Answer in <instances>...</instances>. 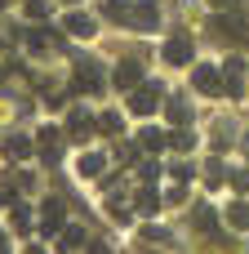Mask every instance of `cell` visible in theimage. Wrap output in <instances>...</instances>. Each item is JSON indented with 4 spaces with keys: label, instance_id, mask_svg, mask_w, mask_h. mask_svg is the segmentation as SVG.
<instances>
[{
    "label": "cell",
    "instance_id": "16",
    "mask_svg": "<svg viewBox=\"0 0 249 254\" xmlns=\"http://www.w3.org/2000/svg\"><path fill=\"white\" fill-rule=\"evenodd\" d=\"M67 246H85V232L80 228H67Z\"/></svg>",
    "mask_w": 249,
    "mask_h": 254
},
{
    "label": "cell",
    "instance_id": "9",
    "mask_svg": "<svg viewBox=\"0 0 249 254\" xmlns=\"http://www.w3.org/2000/svg\"><path fill=\"white\" fill-rule=\"evenodd\" d=\"M4 161H31V138H27V134L4 138Z\"/></svg>",
    "mask_w": 249,
    "mask_h": 254
},
{
    "label": "cell",
    "instance_id": "7",
    "mask_svg": "<svg viewBox=\"0 0 249 254\" xmlns=\"http://www.w3.org/2000/svg\"><path fill=\"white\" fill-rule=\"evenodd\" d=\"M223 219H227V228H236V232H245V228H249V201H227V210H223Z\"/></svg>",
    "mask_w": 249,
    "mask_h": 254
},
{
    "label": "cell",
    "instance_id": "10",
    "mask_svg": "<svg viewBox=\"0 0 249 254\" xmlns=\"http://www.w3.org/2000/svg\"><path fill=\"white\" fill-rule=\"evenodd\" d=\"M111 85H116V89H134V85H138V63H134V58L120 63V67L111 71Z\"/></svg>",
    "mask_w": 249,
    "mask_h": 254
},
{
    "label": "cell",
    "instance_id": "12",
    "mask_svg": "<svg viewBox=\"0 0 249 254\" xmlns=\"http://www.w3.org/2000/svg\"><path fill=\"white\" fill-rule=\"evenodd\" d=\"M102 9H107L111 18H129V9H134V4H129V0H102Z\"/></svg>",
    "mask_w": 249,
    "mask_h": 254
},
{
    "label": "cell",
    "instance_id": "14",
    "mask_svg": "<svg viewBox=\"0 0 249 254\" xmlns=\"http://www.w3.org/2000/svg\"><path fill=\"white\" fill-rule=\"evenodd\" d=\"M27 13H31V18H45V13H49V0H27Z\"/></svg>",
    "mask_w": 249,
    "mask_h": 254
},
{
    "label": "cell",
    "instance_id": "3",
    "mask_svg": "<svg viewBox=\"0 0 249 254\" xmlns=\"http://www.w3.org/2000/svg\"><path fill=\"white\" fill-rule=\"evenodd\" d=\"M156 98H160V85H156V80L143 85V89L134 85V94H129V112H134V116H147V112L156 107Z\"/></svg>",
    "mask_w": 249,
    "mask_h": 254
},
{
    "label": "cell",
    "instance_id": "6",
    "mask_svg": "<svg viewBox=\"0 0 249 254\" xmlns=\"http://www.w3.org/2000/svg\"><path fill=\"white\" fill-rule=\"evenodd\" d=\"M102 170H107V156H102V152H85V156L76 161V174H80V179H98Z\"/></svg>",
    "mask_w": 249,
    "mask_h": 254
},
{
    "label": "cell",
    "instance_id": "13",
    "mask_svg": "<svg viewBox=\"0 0 249 254\" xmlns=\"http://www.w3.org/2000/svg\"><path fill=\"white\" fill-rule=\"evenodd\" d=\"M94 129V121H85V112H71V134H85Z\"/></svg>",
    "mask_w": 249,
    "mask_h": 254
},
{
    "label": "cell",
    "instance_id": "2",
    "mask_svg": "<svg viewBox=\"0 0 249 254\" xmlns=\"http://www.w3.org/2000/svg\"><path fill=\"white\" fill-rule=\"evenodd\" d=\"M160 58H165L169 67H187V63L196 58V49H192V40H187V36H174V40L160 49Z\"/></svg>",
    "mask_w": 249,
    "mask_h": 254
},
{
    "label": "cell",
    "instance_id": "8",
    "mask_svg": "<svg viewBox=\"0 0 249 254\" xmlns=\"http://www.w3.org/2000/svg\"><path fill=\"white\" fill-rule=\"evenodd\" d=\"M62 27H67L71 36H85V40H89V36L98 31V22H94L89 13H67V18H62Z\"/></svg>",
    "mask_w": 249,
    "mask_h": 254
},
{
    "label": "cell",
    "instance_id": "15",
    "mask_svg": "<svg viewBox=\"0 0 249 254\" xmlns=\"http://www.w3.org/2000/svg\"><path fill=\"white\" fill-rule=\"evenodd\" d=\"M102 129H120V116L116 112H102Z\"/></svg>",
    "mask_w": 249,
    "mask_h": 254
},
{
    "label": "cell",
    "instance_id": "11",
    "mask_svg": "<svg viewBox=\"0 0 249 254\" xmlns=\"http://www.w3.org/2000/svg\"><path fill=\"white\" fill-rule=\"evenodd\" d=\"M9 228L27 232V228H31V210H27V205H13V210H9Z\"/></svg>",
    "mask_w": 249,
    "mask_h": 254
},
{
    "label": "cell",
    "instance_id": "5",
    "mask_svg": "<svg viewBox=\"0 0 249 254\" xmlns=\"http://www.w3.org/2000/svg\"><path fill=\"white\" fill-rule=\"evenodd\" d=\"M40 228H45V232H62V228H67L62 201H45V205H40Z\"/></svg>",
    "mask_w": 249,
    "mask_h": 254
},
{
    "label": "cell",
    "instance_id": "1",
    "mask_svg": "<svg viewBox=\"0 0 249 254\" xmlns=\"http://www.w3.org/2000/svg\"><path fill=\"white\" fill-rule=\"evenodd\" d=\"M192 85H196V94H223L227 85H223V71L214 67V63H196V71H192Z\"/></svg>",
    "mask_w": 249,
    "mask_h": 254
},
{
    "label": "cell",
    "instance_id": "17",
    "mask_svg": "<svg viewBox=\"0 0 249 254\" xmlns=\"http://www.w3.org/2000/svg\"><path fill=\"white\" fill-rule=\"evenodd\" d=\"M0 250H9V237H4V232H0Z\"/></svg>",
    "mask_w": 249,
    "mask_h": 254
},
{
    "label": "cell",
    "instance_id": "4",
    "mask_svg": "<svg viewBox=\"0 0 249 254\" xmlns=\"http://www.w3.org/2000/svg\"><path fill=\"white\" fill-rule=\"evenodd\" d=\"M129 22H134V27H143V31H156V27H160V9H156L151 0H143V4H134V9H129Z\"/></svg>",
    "mask_w": 249,
    "mask_h": 254
}]
</instances>
